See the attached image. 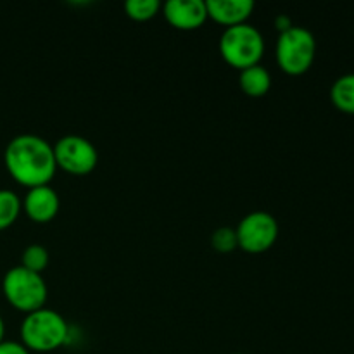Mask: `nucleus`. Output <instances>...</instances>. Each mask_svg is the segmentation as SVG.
I'll use <instances>...</instances> for the list:
<instances>
[{"label": "nucleus", "instance_id": "8", "mask_svg": "<svg viewBox=\"0 0 354 354\" xmlns=\"http://www.w3.org/2000/svg\"><path fill=\"white\" fill-rule=\"evenodd\" d=\"M161 9L166 21L178 30H196L207 19L204 0H168Z\"/></svg>", "mask_w": 354, "mask_h": 354}, {"label": "nucleus", "instance_id": "20", "mask_svg": "<svg viewBox=\"0 0 354 354\" xmlns=\"http://www.w3.org/2000/svg\"><path fill=\"white\" fill-rule=\"evenodd\" d=\"M235 354H241V353H235Z\"/></svg>", "mask_w": 354, "mask_h": 354}, {"label": "nucleus", "instance_id": "5", "mask_svg": "<svg viewBox=\"0 0 354 354\" xmlns=\"http://www.w3.org/2000/svg\"><path fill=\"white\" fill-rule=\"evenodd\" d=\"M2 290L6 299L26 315L44 308L47 301V283L40 273L30 272L21 265L3 275Z\"/></svg>", "mask_w": 354, "mask_h": 354}, {"label": "nucleus", "instance_id": "4", "mask_svg": "<svg viewBox=\"0 0 354 354\" xmlns=\"http://www.w3.org/2000/svg\"><path fill=\"white\" fill-rule=\"evenodd\" d=\"M315 55H317V40L308 28L292 26L279 35L277 62L287 75H304L313 64Z\"/></svg>", "mask_w": 354, "mask_h": 354}, {"label": "nucleus", "instance_id": "2", "mask_svg": "<svg viewBox=\"0 0 354 354\" xmlns=\"http://www.w3.org/2000/svg\"><path fill=\"white\" fill-rule=\"evenodd\" d=\"M69 325L57 311L40 308L28 313L21 324V341L28 351L48 353L68 342Z\"/></svg>", "mask_w": 354, "mask_h": 354}, {"label": "nucleus", "instance_id": "18", "mask_svg": "<svg viewBox=\"0 0 354 354\" xmlns=\"http://www.w3.org/2000/svg\"><path fill=\"white\" fill-rule=\"evenodd\" d=\"M275 26H277V30L280 31V33H283V31H287L289 28H292L294 24H292V21H290L287 16H279L275 19Z\"/></svg>", "mask_w": 354, "mask_h": 354}, {"label": "nucleus", "instance_id": "7", "mask_svg": "<svg viewBox=\"0 0 354 354\" xmlns=\"http://www.w3.org/2000/svg\"><path fill=\"white\" fill-rule=\"evenodd\" d=\"M57 168L71 175H88L99 162V152L88 138L82 135H64L54 145Z\"/></svg>", "mask_w": 354, "mask_h": 354}, {"label": "nucleus", "instance_id": "14", "mask_svg": "<svg viewBox=\"0 0 354 354\" xmlns=\"http://www.w3.org/2000/svg\"><path fill=\"white\" fill-rule=\"evenodd\" d=\"M48 259H50V254H48L45 245L31 244L23 251V256H21V266H24V268L30 270V272L41 273L47 268Z\"/></svg>", "mask_w": 354, "mask_h": 354}, {"label": "nucleus", "instance_id": "3", "mask_svg": "<svg viewBox=\"0 0 354 354\" xmlns=\"http://www.w3.org/2000/svg\"><path fill=\"white\" fill-rule=\"evenodd\" d=\"M220 54L237 69L259 64L265 54V38L261 31L249 23L225 28L220 37Z\"/></svg>", "mask_w": 354, "mask_h": 354}, {"label": "nucleus", "instance_id": "13", "mask_svg": "<svg viewBox=\"0 0 354 354\" xmlns=\"http://www.w3.org/2000/svg\"><path fill=\"white\" fill-rule=\"evenodd\" d=\"M21 199L9 189H0V230L10 227L21 213Z\"/></svg>", "mask_w": 354, "mask_h": 354}, {"label": "nucleus", "instance_id": "16", "mask_svg": "<svg viewBox=\"0 0 354 354\" xmlns=\"http://www.w3.org/2000/svg\"><path fill=\"white\" fill-rule=\"evenodd\" d=\"M211 245L218 252H232L234 249H237L239 241L237 234H235V228L221 227L218 230H214L213 235H211Z\"/></svg>", "mask_w": 354, "mask_h": 354}, {"label": "nucleus", "instance_id": "17", "mask_svg": "<svg viewBox=\"0 0 354 354\" xmlns=\"http://www.w3.org/2000/svg\"><path fill=\"white\" fill-rule=\"evenodd\" d=\"M0 354H30L23 342L2 341L0 342Z\"/></svg>", "mask_w": 354, "mask_h": 354}, {"label": "nucleus", "instance_id": "9", "mask_svg": "<svg viewBox=\"0 0 354 354\" xmlns=\"http://www.w3.org/2000/svg\"><path fill=\"white\" fill-rule=\"evenodd\" d=\"M61 201H59L57 192L50 185H40L28 189L24 196L23 207L26 211L28 218L37 223H47L52 221L57 214Z\"/></svg>", "mask_w": 354, "mask_h": 354}, {"label": "nucleus", "instance_id": "11", "mask_svg": "<svg viewBox=\"0 0 354 354\" xmlns=\"http://www.w3.org/2000/svg\"><path fill=\"white\" fill-rule=\"evenodd\" d=\"M239 85L242 92L248 93L249 97H263L268 93L272 86V75L265 66L254 64L251 68L242 69L239 76Z\"/></svg>", "mask_w": 354, "mask_h": 354}, {"label": "nucleus", "instance_id": "1", "mask_svg": "<svg viewBox=\"0 0 354 354\" xmlns=\"http://www.w3.org/2000/svg\"><path fill=\"white\" fill-rule=\"evenodd\" d=\"M3 162L9 175L28 189L48 185L57 171L54 145L31 133L17 135L7 144Z\"/></svg>", "mask_w": 354, "mask_h": 354}, {"label": "nucleus", "instance_id": "10", "mask_svg": "<svg viewBox=\"0 0 354 354\" xmlns=\"http://www.w3.org/2000/svg\"><path fill=\"white\" fill-rule=\"evenodd\" d=\"M207 17L223 26H237L248 23L254 10L252 0H206Z\"/></svg>", "mask_w": 354, "mask_h": 354}, {"label": "nucleus", "instance_id": "15", "mask_svg": "<svg viewBox=\"0 0 354 354\" xmlns=\"http://www.w3.org/2000/svg\"><path fill=\"white\" fill-rule=\"evenodd\" d=\"M159 0H128L124 2V10L133 21H149L161 10Z\"/></svg>", "mask_w": 354, "mask_h": 354}, {"label": "nucleus", "instance_id": "6", "mask_svg": "<svg viewBox=\"0 0 354 354\" xmlns=\"http://www.w3.org/2000/svg\"><path fill=\"white\" fill-rule=\"evenodd\" d=\"M235 234L242 251L259 254L268 251L279 239V221L266 211H252L239 221Z\"/></svg>", "mask_w": 354, "mask_h": 354}, {"label": "nucleus", "instance_id": "12", "mask_svg": "<svg viewBox=\"0 0 354 354\" xmlns=\"http://www.w3.org/2000/svg\"><path fill=\"white\" fill-rule=\"evenodd\" d=\"M332 104L346 114H354V73L342 75L330 88Z\"/></svg>", "mask_w": 354, "mask_h": 354}, {"label": "nucleus", "instance_id": "19", "mask_svg": "<svg viewBox=\"0 0 354 354\" xmlns=\"http://www.w3.org/2000/svg\"><path fill=\"white\" fill-rule=\"evenodd\" d=\"M3 334H6V325H3L2 317H0V342L3 341Z\"/></svg>", "mask_w": 354, "mask_h": 354}]
</instances>
